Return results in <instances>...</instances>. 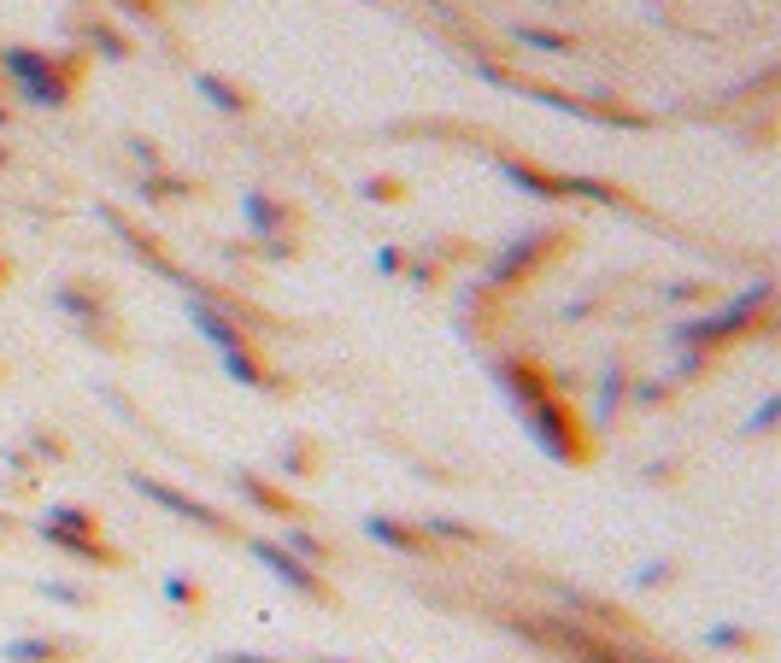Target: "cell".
Here are the masks:
<instances>
[{"mask_svg":"<svg viewBox=\"0 0 781 663\" xmlns=\"http://www.w3.org/2000/svg\"><path fill=\"white\" fill-rule=\"evenodd\" d=\"M247 218H253L259 241L264 235H300V205L277 194H247Z\"/></svg>","mask_w":781,"mask_h":663,"instance_id":"14","label":"cell"},{"mask_svg":"<svg viewBox=\"0 0 781 663\" xmlns=\"http://www.w3.org/2000/svg\"><path fill=\"white\" fill-rule=\"evenodd\" d=\"M318 663H341V657H318Z\"/></svg>","mask_w":781,"mask_h":663,"instance_id":"43","label":"cell"},{"mask_svg":"<svg viewBox=\"0 0 781 663\" xmlns=\"http://www.w3.org/2000/svg\"><path fill=\"white\" fill-rule=\"evenodd\" d=\"M705 646H717V652H758V646H764V634L723 623V629H711V634H705Z\"/></svg>","mask_w":781,"mask_h":663,"instance_id":"23","label":"cell"},{"mask_svg":"<svg viewBox=\"0 0 781 663\" xmlns=\"http://www.w3.org/2000/svg\"><path fill=\"white\" fill-rule=\"evenodd\" d=\"M41 523H53V529H100V516L89 505H59V511L41 516Z\"/></svg>","mask_w":781,"mask_h":663,"instance_id":"29","label":"cell"},{"mask_svg":"<svg viewBox=\"0 0 781 663\" xmlns=\"http://www.w3.org/2000/svg\"><path fill=\"white\" fill-rule=\"evenodd\" d=\"M518 41H529V48H547V53H575V36H564V30H541V24H518L511 30Z\"/></svg>","mask_w":781,"mask_h":663,"instance_id":"25","label":"cell"},{"mask_svg":"<svg viewBox=\"0 0 781 663\" xmlns=\"http://www.w3.org/2000/svg\"><path fill=\"white\" fill-rule=\"evenodd\" d=\"M282 546L294 552L300 564H312V570H329V564H336V546H329L323 534H312L306 523H294V529H288V541H282Z\"/></svg>","mask_w":781,"mask_h":663,"instance_id":"19","label":"cell"},{"mask_svg":"<svg viewBox=\"0 0 781 663\" xmlns=\"http://www.w3.org/2000/svg\"><path fill=\"white\" fill-rule=\"evenodd\" d=\"M318 459H323L318 441L300 434V441H288V452H282V475H318Z\"/></svg>","mask_w":781,"mask_h":663,"instance_id":"24","label":"cell"},{"mask_svg":"<svg viewBox=\"0 0 781 663\" xmlns=\"http://www.w3.org/2000/svg\"><path fill=\"white\" fill-rule=\"evenodd\" d=\"M647 482H658V488L675 482V464H652V470H647Z\"/></svg>","mask_w":781,"mask_h":663,"instance_id":"38","label":"cell"},{"mask_svg":"<svg viewBox=\"0 0 781 663\" xmlns=\"http://www.w3.org/2000/svg\"><path fill=\"white\" fill-rule=\"evenodd\" d=\"M377 271H405V253H400V247H388V253L377 259Z\"/></svg>","mask_w":781,"mask_h":663,"instance_id":"37","label":"cell"},{"mask_svg":"<svg viewBox=\"0 0 781 663\" xmlns=\"http://www.w3.org/2000/svg\"><path fill=\"white\" fill-rule=\"evenodd\" d=\"M218 663H277L271 652H218Z\"/></svg>","mask_w":781,"mask_h":663,"instance_id":"36","label":"cell"},{"mask_svg":"<svg viewBox=\"0 0 781 663\" xmlns=\"http://www.w3.org/2000/svg\"><path fill=\"white\" fill-rule=\"evenodd\" d=\"M12 529H18V516H12V511H0V534H12Z\"/></svg>","mask_w":781,"mask_h":663,"instance_id":"39","label":"cell"},{"mask_svg":"<svg viewBox=\"0 0 781 663\" xmlns=\"http://www.w3.org/2000/svg\"><path fill=\"white\" fill-rule=\"evenodd\" d=\"M523 423H529L534 446H541L547 459H559V464H588L593 459V434L570 411V393H547V400H534L523 411Z\"/></svg>","mask_w":781,"mask_h":663,"instance_id":"4","label":"cell"},{"mask_svg":"<svg viewBox=\"0 0 781 663\" xmlns=\"http://www.w3.org/2000/svg\"><path fill=\"white\" fill-rule=\"evenodd\" d=\"M30 452H41V459H66V441H59L53 429H36L30 434Z\"/></svg>","mask_w":781,"mask_h":663,"instance_id":"33","label":"cell"},{"mask_svg":"<svg viewBox=\"0 0 781 663\" xmlns=\"http://www.w3.org/2000/svg\"><path fill=\"white\" fill-rule=\"evenodd\" d=\"M247 546H253V557H259V564L271 570V575H277L282 587H294L300 599H318V605H341V593H336V587L323 582V570L300 564V557L288 552L282 541H264V534H253V541H247Z\"/></svg>","mask_w":781,"mask_h":663,"instance_id":"5","label":"cell"},{"mask_svg":"<svg viewBox=\"0 0 781 663\" xmlns=\"http://www.w3.org/2000/svg\"><path fill=\"white\" fill-rule=\"evenodd\" d=\"M36 534L48 541L53 552L77 557V564H94V570H123V552L107 541L100 529H53V523H36Z\"/></svg>","mask_w":781,"mask_h":663,"instance_id":"9","label":"cell"},{"mask_svg":"<svg viewBox=\"0 0 781 663\" xmlns=\"http://www.w3.org/2000/svg\"><path fill=\"white\" fill-rule=\"evenodd\" d=\"M359 194H364V200H377V205H405V200H411V189H405L400 177H364V182H359Z\"/></svg>","mask_w":781,"mask_h":663,"instance_id":"26","label":"cell"},{"mask_svg":"<svg viewBox=\"0 0 781 663\" xmlns=\"http://www.w3.org/2000/svg\"><path fill=\"white\" fill-rule=\"evenodd\" d=\"M100 218H107V223H112V235H118L123 247H130V253H136L141 264H153V271H159V277H171L177 288H200V277H194V271H182V264H177L171 253H164V247H159V241H153L148 230H141V223H130V218H118V212H112V205H107V212H100Z\"/></svg>","mask_w":781,"mask_h":663,"instance_id":"10","label":"cell"},{"mask_svg":"<svg viewBox=\"0 0 781 663\" xmlns=\"http://www.w3.org/2000/svg\"><path fill=\"white\" fill-rule=\"evenodd\" d=\"M130 488L141 493V500H153L159 511H171V516H189V523L194 529H206V534H223V541H236V523H230V516H218L212 505H206V500H194V493H182V488H171V482H153V475H130Z\"/></svg>","mask_w":781,"mask_h":663,"instance_id":"7","label":"cell"},{"mask_svg":"<svg viewBox=\"0 0 781 663\" xmlns=\"http://www.w3.org/2000/svg\"><path fill=\"white\" fill-rule=\"evenodd\" d=\"M59 312H71L77 329H82L94 346H107V352L123 346V341L112 335V294H107L100 282H66V288H59Z\"/></svg>","mask_w":781,"mask_h":663,"instance_id":"8","label":"cell"},{"mask_svg":"<svg viewBox=\"0 0 781 663\" xmlns=\"http://www.w3.org/2000/svg\"><path fill=\"white\" fill-rule=\"evenodd\" d=\"M493 164H500L505 182H518V189L534 194V200H570L564 194V177L547 171V164H534V159H523V153H493Z\"/></svg>","mask_w":781,"mask_h":663,"instance_id":"11","label":"cell"},{"mask_svg":"<svg viewBox=\"0 0 781 663\" xmlns=\"http://www.w3.org/2000/svg\"><path fill=\"white\" fill-rule=\"evenodd\" d=\"M164 599H171V605H182V611H200V605H206V587L189 582V575H171V582H164Z\"/></svg>","mask_w":781,"mask_h":663,"instance_id":"28","label":"cell"},{"mask_svg":"<svg viewBox=\"0 0 781 663\" xmlns=\"http://www.w3.org/2000/svg\"><path fill=\"white\" fill-rule=\"evenodd\" d=\"M236 488L247 493V505H259V511H271V516H300V500L288 488L277 482H264L259 470H236Z\"/></svg>","mask_w":781,"mask_h":663,"instance_id":"16","label":"cell"},{"mask_svg":"<svg viewBox=\"0 0 781 663\" xmlns=\"http://www.w3.org/2000/svg\"><path fill=\"white\" fill-rule=\"evenodd\" d=\"M0 77H7V94L30 100V107H66L82 82V59H53L41 48H0Z\"/></svg>","mask_w":781,"mask_h":663,"instance_id":"3","label":"cell"},{"mask_svg":"<svg viewBox=\"0 0 781 663\" xmlns=\"http://www.w3.org/2000/svg\"><path fill=\"white\" fill-rule=\"evenodd\" d=\"M36 593H41V599H59V605H94V599L82 593V587H71V582H41Z\"/></svg>","mask_w":781,"mask_h":663,"instance_id":"30","label":"cell"},{"mask_svg":"<svg viewBox=\"0 0 781 663\" xmlns=\"http://www.w3.org/2000/svg\"><path fill=\"white\" fill-rule=\"evenodd\" d=\"M564 247H570V230H523L511 247H500V253L488 259V271H482V282H477V294H470V300H477V305H500L505 294H518L534 271H547Z\"/></svg>","mask_w":781,"mask_h":663,"instance_id":"2","label":"cell"},{"mask_svg":"<svg viewBox=\"0 0 781 663\" xmlns=\"http://www.w3.org/2000/svg\"><path fill=\"white\" fill-rule=\"evenodd\" d=\"M623 393H629V376H623V364H611L605 376H600V393H593V429H605V423L617 418Z\"/></svg>","mask_w":781,"mask_h":663,"instance_id":"20","label":"cell"},{"mask_svg":"<svg viewBox=\"0 0 781 663\" xmlns=\"http://www.w3.org/2000/svg\"><path fill=\"white\" fill-rule=\"evenodd\" d=\"M7 164H12V148H0V171H7Z\"/></svg>","mask_w":781,"mask_h":663,"instance_id":"41","label":"cell"},{"mask_svg":"<svg viewBox=\"0 0 781 663\" xmlns=\"http://www.w3.org/2000/svg\"><path fill=\"white\" fill-rule=\"evenodd\" d=\"M664 294H670L675 305H699V300H711V282H670Z\"/></svg>","mask_w":781,"mask_h":663,"instance_id":"32","label":"cell"},{"mask_svg":"<svg viewBox=\"0 0 781 663\" xmlns=\"http://www.w3.org/2000/svg\"><path fill=\"white\" fill-rule=\"evenodd\" d=\"M194 82H200V94H206V100H212V107H218V112H230V118H247V112H253V94H247V89H241V82H236V77H218V71H200Z\"/></svg>","mask_w":781,"mask_h":663,"instance_id":"17","label":"cell"},{"mask_svg":"<svg viewBox=\"0 0 781 663\" xmlns=\"http://www.w3.org/2000/svg\"><path fill=\"white\" fill-rule=\"evenodd\" d=\"M775 411H781V400H764V405H758V411H752V434H770V429H775Z\"/></svg>","mask_w":781,"mask_h":663,"instance_id":"35","label":"cell"},{"mask_svg":"<svg viewBox=\"0 0 781 663\" xmlns=\"http://www.w3.org/2000/svg\"><path fill=\"white\" fill-rule=\"evenodd\" d=\"M7 123H12V107H0V130H7Z\"/></svg>","mask_w":781,"mask_h":663,"instance_id":"40","label":"cell"},{"mask_svg":"<svg viewBox=\"0 0 781 663\" xmlns=\"http://www.w3.org/2000/svg\"><path fill=\"white\" fill-rule=\"evenodd\" d=\"M670 393H675L670 376H664V382H634V388H629V405H634V411H658V405H670Z\"/></svg>","mask_w":781,"mask_h":663,"instance_id":"27","label":"cell"},{"mask_svg":"<svg viewBox=\"0 0 781 663\" xmlns=\"http://www.w3.org/2000/svg\"><path fill=\"white\" fill-rule=\"evenodd\" d=\"M775 329V282H752L740 300H729L723 312L711 318H688L682 329H675V346L682 352H705V359H717L729 341H747V335H770Z\"/></svg>","mask_w":781,"mask_h":663,"instance_id":"1","label":"cell"},{"mask_svg":"<svg viewBox=\"0 0 781 663\" xmlns=\"http://www.w3.org/2000/svg\"><path fill=\"white\" fill-rule=\"evenodd\" d=\"M218 359H223V370H230V376H236L241 388H271V393H288V382H282L277 370L259 359L253 341H241V346H218Z\"/></svg>","mask_w":781,"mask_h":663,"instance_id":"13","label":"cell"},{"mask_svg":"<svg viewBox=\"0 0 781 663\" xmlns=\"http://www.w3.org/2000/svg\"><path fill=\"white\" fill-rule=\"evenodd\" d=\"M429 541H459V546H488V534L482 529H470V523H452V516H429Z\"/></svg>","mask_w":781,"mask_h":663,"instance_id":"22","label":"cell"},{"mask_svg":"<svg viewBox=\"0 0 781 663\" xmlns=\"http://www.w3.org/2000/svg\"><path fill=\"white\" fill-rule=\"evenodd\" d=\"M189 194H200V189H194L189 177H171L164 164H159V171H148V177H141V200H153V205H164V200H189Z\"/></svg>","mask_w":781,"mask_h":663,"instance_id":"21","label":"cell"},{"mask_svg":"<svg viewBox=\"0 0 781 663\" xmlns=\"http://www.w3.org/2000/svg\"><path fill=\"white\" fill-rule=\"evenodd\" d=\"M493 382H500V393L518 411H529L534 400H547V393H559V376H552L534 352H500V359H493Z\"/></svg>","mask_w":781,"mask_h":663,"instance_id":"6","label":"cell"},{"mask_svg":"<svg viewBox=\"0 0 781 663\" xmlns=\"http://www.w3.org/2000/svg\"><path fill=\"white\" fill-rule=\"evenodd\" d=\"M82 646L77 640H66V634H24V640H7V663H71Z\"/></svg>","mask_w":781,"mask_h":663,"instance_id":"15","label":"cell"},{"mask_svg":"<svg viewBox=\"0 0 781 663\" xmlns=\"http://www.w3.org/2000/svg\"><path fill=\"white\" fill-rule=\"evenodd\" d=\"M670 582H675V564H670V557H658L652 570H641V587H670Z\"/></svg>","mask_w":781,"mask_h":663,"instance_id":"34","label":"cell"},{"mask_svg":"<svg viewBox=\"0 0 781 663\" xmlns=\"http://www.w3.org/2000/svg\"><path fill=\"white\" fill-rule=\"evenodd\" d=\"M364 529H370V541H382L388 552H400V557H435V541H429V529H411V523H394V516H364Z\"/></svg>","mask_w":781,"mask_h":663,"instance_id":"12","label":"cell"},{"mask_svg":"<svg viewBox=\"0 0 781 663\" xmlns=\"http://www.w3.org/2000/svg\"><path fill=\"white\" fill-rule=\"evenodd\" d=\"M123 148H130V159L141 164V171H159V164H164V159H159V148H153L148 135H130V141H123Z\"/></svg>","mask_w":781,"mask_h":663,"instance_id":"31","label":"cell"},{"mask_svg":"<svg viewBox=\"0 0 781 663\" xmlns=\"http://www.w3.org/2000/svg\"><path fill=\"white\" fill-rule=\"evenodd\" d=\"M77 36L89 41L94 53H107V59H130V53H136V48H130V36H123L118 24H107V18H82Z\"/></svg>","mask_w":781,"mask_h":663,"instance_id":"18","label":"cell"},{"mask_svg":"<svg viewBox=\"0 0 781 663\" xmlns=\"http://www.w3.org/2000/svg\"><path fill=\"white\" fill-rule=\"evenodd\" d=\"M7 277H12V264H7V259H0V282H7Z\"/></svg>","mask_w":781,"mask_h":663,"instance_id":"42","label":"cell"}]
</instances>
